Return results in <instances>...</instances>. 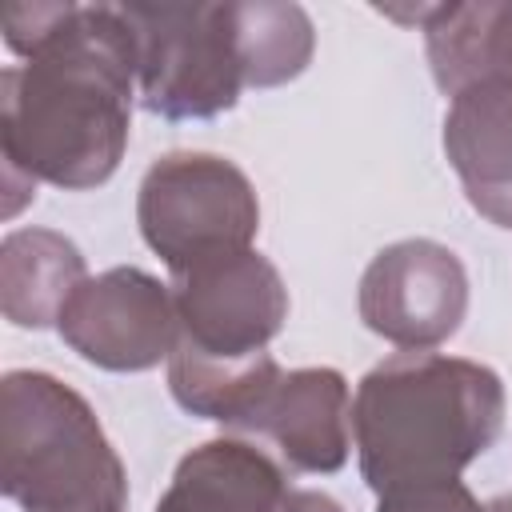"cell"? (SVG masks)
<instances>
[{"label":"cell","mask_w":512,"mask_h":512,"mask_svg":"<svg viewBox=\"0 0 512 512\" xmlns=\"http://www.w3.org/2000/svg\"><path fill=\"white\" fill-rule=\"evenodd\" d=\"M440 144L468 204L488 224L512 232V88L472 84L456 92Z\"/></svg>","instance_id":"10"},{"label":"cell","mask_w":512,"mask_h":512,"mask_svg":"<svg viewBox=\"0 0 512 512\" xmlns=\"http://www.w3.org/2000/svg\"><path fill=\"white\" fill-rule=\"evenodd\" d=\"M144 244L172 276L248 252L260 232V200L244 168L216 152H164L148 164L136 192Z\"/></svg>","instance_id":"5"},{"label":"cell","mask_w":512,"mask_h":512,"mask_svg":"<svg viewBox=\"0 0 512 512\" xmlns=\"http://www.w3.org/2000/svg\"><path fill=\"white\" fill-rule=\"evenodd\" d=\"M136 32V92L152 116L212 120L236 108L244 80L236 4H120Z\"/></svg>","instance_id":"4"},{"label":"cell","mask_w":512,"mask_h":512,"mask_svg":"<svg viewBox=\"0 0 512 512\" xmlns=\"http://www.w3.org/2000/svg\"><path fill=\"white\" fill-rule=\"evenodd\" d=\"M376 512H488L468 484L440 480V484H416L376 496Z\"/></svg>","instance_id":"15"},{"label":"cell","mask_w":512,"mask_h":512,"mask_svg":"<svg viewBox=\"0 0 512 512\" xmlns=\"http://www.w3.org/2000/svg\"><path fill=\"white\" fill-rule=\"evenodd\" d=\"M360 320L400 352H428L452 340L468 316L464 260L428 236L380 248L360 276Z\"/></svg>","instance_id":"7"},{"label":"cell","mask_w":512,"mask_h":512,"mask_svg":"<svg viewBox=\"0 0 512 512\" xmlns=\"http://www.w3.org/2000/svg\"><path fill=\"white\" fill-rule=\"evenodd\" d=\"M236 32L248 88H280L312 64L316 28L300 4L244 0L236 4Z\"/></svg>","instance_id":"14"},{"label":"cell","mask_w":512,"mask_h":512,"mask_svg":"<svg viewBox=\"0 0 512 512\" xmlns=\"http://www.w3.org/2000/svg\"><path fill=\"white\" fill-rule=\"evenodd\" d=\"M172 300L180 320L176 356L224 368L264 356L288 320V288L256 248L172 276Z\"/></svg>","instance_id":"6"},{"label":"cell","mask_w":512,"mask_h":512,"mask_svg":"<svg viewBox=\"0 0 512 512\" xmlns=\"http://www.w3.org/2000/svg\"><path fill=\"white\" fill-rule=\"evenodd\" d=\"M244 436H260L276 448L292 472L328 476L348 464L352 452V396L336 368H292L264 396Z\"/></svg>","instance_id":"9"},{"label":"cell","mask_w":512,"mask_h":512,"mask_svg":"<svg viewBox=\"0 0 512 512\" xmlns=\"http://www.w3.org/2000/svg\"><path fill=\"white\" fill-rule=\"evenodd\" d=\"M504 428V384L488 364L440 352L380 360L352 396V440L364 484L396 488L460 480Z\"/></svg>","instance_id":"2"},{"label":"cell","mask_w":512,"mask_h":512,"mask_svg":"<svg viewBox=\"0 0 512 512\" xmlns=\"http://www.w3.org/2000/svg\"><path fill=\"white\" fill-rule=\"evenodd\" d=\"M60 340L104 372H148L176 352L180 320L172 284L120 264L88 276L56 320Z\"/></svg>","instance_id":"8"},{"label":"cell","mask_w":512,"mask_h":512,"mask_svg":"<svg viewBox=\"0 0 512 512\" xmlns=\"http://www.w3.org/2000/svg\"><path fill=\"white\" fill-rule=\"evenodd\" d=\"M4 44L24 64L0 72L4 216L36 184L100 188L124 160L136 96V32L120 4L32 0L0 12Z\"/></svg>","instance_id":"1"},{"label":"cell","mask_w":512,"mask_h":512,"mask_svg":"<svg viewBox=\"0 0 512 512\" xmlns=\"http://www.w3.org/2000/svg\"><path fill=\"white\" fill-rule=\"evenodd\" d=\"M0 488L24 512H128V472L92 404L40 368L0 380Z\"/></svg>","instance_id":"3"},{"label":"cell","mask_w":512,"mask_h":512,"mask_svg":"<svg viewBox=\"0 0 512 512\" xmlns=\"http://www.w3.org/2000/svg\"><path fill=\"white\" fill-rule=\"evenodd\" d=\"M280 512H344V508H340L332 496H324V492H312V488H292Z\"/></svg>","instance_id":"16"},{"label":"cell","mask_w":512,"mask_h":512,"mask_svg":"<svg viewBox=\"0 0 512 512\" xmlns=\"http://www.w3.org/2000/svg\"><path fill=\"white\" fill-rule=\"evenodd\" d=\"M484 508H488V512H512V496H496V500H488Z\"/></svg>","instance_id":"17"},{"label":"cell","mask_w":512,"mask_h":512,"mask_svg":"<svg viewBox=\"0 0 512 512\" xmlns=\"http://www.w3.org/2000/svg\"><path fill=\"white\" fill-rule=\"evenodd\" d=\"M420 32L432 80L444 96L472 84L512 88V0L432 4Z\"/></svg>","instance_id":"12"},{"label":"cell","mask_w":512,"mask_h":512,"mask_svg":"<svg viewBox=\"0 0 512 512\" xmlns=\"http://www.w3.org/2000/svg\"><path fill=\"white\" fill-rule=\"evenodd\" d=\"M88 280L84 252L52 228H12L0 244V308L16 328H48Z\"/></svg>","instance_id":"13"},{"label":"cell","mask_w":512,"mask_h":512,"mask_svg":"<svg viewBox=\"0 0 512 512\" xmlns=\"http://www.w3.org/2000/svg\"><path fill=\"white\" fill-rule=\"evenodd\" d=\"M288 492L280 460L240 436H216L180 456L152 512H280Z\"/></svg>","instance_id":"11"}]
</instances>
